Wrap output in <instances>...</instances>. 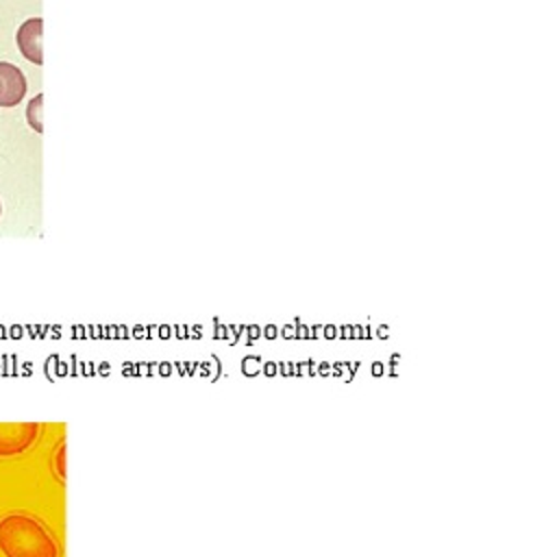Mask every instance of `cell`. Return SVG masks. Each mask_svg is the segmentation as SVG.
Wrapping results in <instances>:
<instances>
[{"instance_id":"1","label":"cell","mask_w":557,"mask_h":557,"mask_svg":"<svg viewBox=\"0 0 557 557\" xmlns=\"http://www.w3.org/2000/svg\"><path fill=\"white\" fill-rule=\"evenodd\" d=\"M0 550L7 557H59L54 535L35 516L22 511L0 518Z\"/></svg>"},{"instance_id":"2","label":"cell","mask_w":557,"mask_h":557,"mask_svg":"<svg viewBox=\"0 0 557 557\" xmlns=\"http://www.w3.org/2000/svg\"><path fill=\"white\" fill-rule=\"evenodd\" d=\"M41 426L37 422H0V457H13L33 446Z\"/></svg>"},{"instance_id":"3","label":"cell","mask_w":557,"mask_h":557,"mask_svg":"<svg viewBox=\"0 0 557 557\" xmlns=\"http://www.w3.org/2000/svg\"><path fill=\"white\" fill-rule=\"evenodd\" d=\"M41 35H44V20L41 17H30L26 20L15 35L17 48L35 65L44 63V48H41Z\"/></svg>"},{"instance_id":"4","label":"cell","mask_w":557,"mask_h":557,"mask_svg":"<svg viewBox=\"0 0 557 557\" xmlns=\"http://www.w3.org/2000/svg\"><path fill=\"white\" fill-rule=\"evenodd\" d=\"M26 96V78L13 63L0 61V107H15Z\"/></svg>"},{"instance_id":"5","label":"cell","mask_w":557,"mask_h":557,"mask_svg":"<svg viewBox=\"0 0 557 557\" xmlns=\"http://www.w3.org/2000/svg\"><path fill=\"white\" fill-rule=\"evenodd\" d=\"M41 107H44V94L35 96V98L28 102V109H26L28 124L33 126V131H35V133H44V124H41Z\"/></svg>"},{"instance_id":"6","label":"cell","mask_w":557,"mask_h":557,"mask_svg":"<svg viewBox=\"0 0 557 557\" xmlns=\"http://www.w3.org/2000/svg\"><path fill=\"white\" fill-rule=\"evenodd\" d=\"M65 442H61L59 444V448H57V453H54V472H57V476L63 481L65 479Z\"/></svg>"},{"instance_id":"7","label":"cell","mask_w":557,"mask_h":557,"mask_svg":"<svg viewBox=\"0 0 557 557\" xmlns=\"http://www.w3.org/2000/svg\"><path fill=\"white\" fill-rule=\"evenodd\" d=\"M0 211H2V207H0Z\"/></svg>"}]
</instances>
